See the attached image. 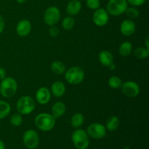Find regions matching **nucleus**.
I'll return each mask as SVG.
<instances>
[{"mask_svg":"<svg viewBox=\"0 0 149 149\" xmlns=\"http://www.w3.org/2000/svg\"><path fill=\"white\" fill-rule=\"evenodd\" d=\"M52 114L48 113H41L35 117V125L43 132H49L55 127L56 121Z\"/></svg>","mask_w":149,"mask_h":149,"instance_id":"1","label":"nucleus"},{"mask_svg":"<svg viewBox=\"0 0 149 149\" xmlns=\"http://www.w3.org/2000/svg\"><path fill=\"white\" fill-rule=\"evenodd\" d=\"M17 83L13 77H5L0 83V94L5 98H10L16 94Z\"/></svg>","mask_w":149,"mask_h":149,"instance_id":"2","label":"nucleus"},{"mask_svg":"<svg viewBox=\"0 0 149 149\" xmlns=\"http://www.w3.org/2000/svg\"><path fill=\"white\" fill-rule=\"evenodd\" d=\"M65 79L72 85H77L82 82L85 77L84 71L79 66H73L65 71Z\"/></svg>","mask_w":149,"mask_h":149,"instance_id":"3","label":"nucleus"},{"mask_svg":"<svg viewBox=\"0 0 149 149\" xmlns=\"http://www.w3.org/2000/svg\"><path fill=\"white\" fill-rule=\"evenodd\" d=\"M36 104L35 101L31 96L23 95L17 100L16 109L17 112L21 115H29L34 111Z\"/></svg>","mask_w":149,"mask_h":149,"instance_id":"4","label":"nucleus"},{"mask_svg":"<svg viewBox=\"0 0 149 149\" xmlns=\"http://www.w3.org/2000/svg\"><path fill=\"white\" fill-rule=\"evenodd\" d=\"M71 141L77 149H87L90 145V139L87 132L82 129H78L71 135Z\"/></svg>","mask_w":149,"mask_h":149,"instance_id":"5","label":"nucleus"},{"mask_svg":"<svg viewBox=\"0 0 149 149\" xmlns=\"http://www.w3.org/2000/svg\"><path fill=\"white\" fill-rule=\"evenodd\" d=\"M127 7V0H109L106 5V11L111 15L119 16L125 13Z\"/></svg>","mask_w":149,"mask_h":149,"instance_id":"6","label":"nucleus"},{"mask_svg":"<svg viewBox=\"0 0 149 149\" xmlns=\"http://www.w3.org/2000/svg\"><path fill=\"white\" fill-rule=\"evenodd\" d=\"M61 19V11L56 6L49 7L44 14V21L47 26H55Z\"/></svg>","mask_w":149,"mask_h":149,"instance_id":"7","label":"nucleus"},{"mask_svg":"<svg viewBox=\"0 0 149 149\" xmlns=\"http://www.w3.org/2000/svg\"><path fill=\"white\" fill-rule=\"evenodd\" d=\"M23 143L29 149H35L39 144V137L37 132L33 130H29L24 132L23 136Z\"/></svg>","mask_w":149,"mask_h":149,"instance_id":"8","label":"nucleus"},{"mask_svg":"<svg viewBox=\"0 0 149 149\" xmlns=\"http://www.w3.org/2000/svg\"><path fill=\"white\" fill-rule=\"evenodd\" d=\"M87 133L93 139H102L106 135V128L100 123H93L87 127Z\"/></svg>","mask_w":149,"mask_h":149,"instance_id":"9","label":"nucleus"},{"mask_svg":"<svg viewBox=\"0 0 149 149\" xmlns=\"http://www.w3.org/2000/svg\"><path fill=\"white\" fill-rule=\"evenodd\" d=\"M122 93L128 97H135L139 95L141 88L138 83L132 81H127L122 83L121 86Z\"/></svg>","mask_w":149,"mask_h":149,"instance_id":"10","label":"nucleus"},{"mask_svg":"<svg viewBox=\"0 0 149 149\" xmlns=\"http://www.w3.org/2000/svg\"><path fill=\"white\" fill-rule=\"evenodd\" d=\"M109 14L106 10L103 8H98L95 10L93 15V21L97 26L102 27L109 23Z\"/></svg>","mask_w":149,"mask_h":149,"instance_id":"11","label":"nucleus"},{"mask_svg":"<svg viewBox=\"0 0 149 149\" xmlns=\"http://www.w3.org/2000/svg\"><path fill=\"white\" fill-rule=\"evenodd\" d=\"M15 29L18 36L24 37V36H27L31 33L32 30V25L29 20L23 19L18 21V23L16 25Z\"/></svg>","mask_w":149,"mask_h":149,"instance_id":"12","label":"nucleus"},{"mask_svg":"<svg viewBox=\"0 0 149 149\" xmlns=\"http://www.w3.org/2000/svg\"><path fill=\"white\" fill-rule=\"evenodd\" d=\"M136 30V25L133 20L125 19L120 24V31L124 36H130Z\"/></svg>","mask_w":149,"mask_h":149,"instance_id":"13","label":"nucleus"},{"mask_svg":"<svg viewBox=\"0 0 149 149\" xmlns=\"http://www.w3.org/2000/svg\"><path fill=\"white\" fill-rule=\"evenodd\" d=\"M51 92L48 88L42 87L36 93V100L39 104L46 105L50 101Z\"/></svg>","mask_w":149,"mask_h":149,"instance_id":"14","label":"nucleus"},{"mask_svg":"<svg viewBox=\"0 0 149 149\" xmlns=\"http://www.w3.org/2000/svg\"><path fill=\"white\" fill-rule=\"evenodd\" d=\"M81 10V3L79 0H71L66 7V13L70 16H75L80 13Z\"/></svg>","mask_w":149,"mask_h":149,"instance_id":"15","label":"nucleus"},{"mask_svg":"<svg viewBox=\"0 0 149 149\" xmlns=\"http://www.w3.org/2000/svg\"><path fill=\"white\" fill-rule=\"evenodd\" d=\"M65 111H66L65 105L63 102L57 101L52 105V109H51V112H52L51 114L55 119H58V118H60L63 116L64 113H65Z\"/></svg>","mask_w":149,"mask_h":149,"instance_id":"16","label":"nucleus"},{"mask_svg":"<svg viewBox=\"0 0 149 149\" xmlns=\"http://www.w3.org/2000/svg\"><path fill=\"white\" fill-rule=\"evenodd\" d=\"M65 86L62 81H56L52 83L51 86V93L55 97H61L64 95L65 93Z\"/></svg>","mask_w":149,"mask_h":149,"instance_id":"17","label":"nucleus"},{"mask_svg":"<svg viewBox=\"0 0 149 149\" xmlns=\"http://www.w3.org/2000/svg\"><path fill=\"white\" fill-rule=\"evenodd\" d=\"M99 61L103 65L106 67H109V65L113 63V56L111 52L109 50L100 51L98 55Z\"/></svg>","mask_w":149,"mask_h":149,"instance_id":"18","label":"nucleus"},{"mask_svg":"<svg viewBox=\"0 0 149 149\" xmlns=\"http://www.w3.org/2000/svg\"><path fill=\"white\" fill-rule=\"evenodd\" d=\"M120 125V120L116 116H111L108 119L106 123V128L110 132L116 130Z\"/></svg>","mask_w":149,"mask_h":149,"instance_id":"19","label":"nucleus"},{"mask_svg":"<svg viewBox=\"0 0 149 149\" xmlns=\"http://www.w3.org/2000/svg\"><path fill=\"white\" fill-rule=\"evenodd\" d=\"M132 50V45L131 42L126 41L122 42L119 47V53L122 57H127L131 54Z\"/></svg>","mask_w":149,"mask_h":149,"instance_id":"20","label":"nucleus"},{"mask_svg":"<svg viewBox=\"0 0 149 149\" xmlns=\"http://www.w3.org/2000/svg\"><path fill=\"white\" fill-rule=\"evenodd\" d=\"M51 70L52 72L58 75L63 74L65 72V65L62 61H55L51 64Z\"/></svg>","mask_w":149,"mask_h":149,"instance_id":"21","label":"nucleus"},{"mask_svg":"<svg viewBox=\"0 0 149 149\" xmlns=\"http://www.w3.org/2000/svg\"><path fill=\"white\" fill-rule=\"evenodd\" d=\"M84 116L81 113H76L71 116V125L74 128H79L83 125Z\"/></svg>","mask_w":149,"mask_h":149,"instance_id":"22","label":"nucleus"},{"mask_svg":"<svg viewBox=\"0 0 149 149\" xmlns=\"http://www.w3.org/2000/svg\"><path fill=\"white\" fill-rule=\"evenodd\" d=\"M11 112V106L4 100H0V119L7 117Z\"/></svg>","mask_w":149,"mask_h":149,"instance_id":"23","label":"nucleus"},{"mask_svg":"<svg viewBox=\"0 0 149 149\" xmlns=\"http://www.w3.org/2000/svg\"><path fill=\"white\" fill-rule=\"evenodd\" d=\"M134 55L135 58L140 60L146 59L148 57L149 55V49L144 47H139L136 48L134 51Z\"/></svg>","mask_w":149,"mask_h":149,"instance_id":"24","label":"nucleus"},{"mask_svg":"<svg viewBox=\"0 0 149 149\" xmlns=\"http://www.w3.org/2000/svg\"><path fill=\"white\" fill-rule=\"evenodd\" d=\"M125 14H126L127 17H128V19H130V20H135L137 19L139 17V10L137 7H127V8L125 10Z\"/></svg>","mask_w":149,"mask_h":149,"instance_id":"25","label":"nucleus"},{"mask_svg":"<svg viewBox=\"0 0 149 149\" xmlns=\"http://www.w3.org/2000/svg\"><path fill=\"white\" fill-rule=\"evenodd\" d=\"M75 24V20L72 16H67L64 17L62 21V26L65 30H71Z\"/></svg>","mask_w":149,"mask_h":149,"instance_id":"26","label":"nucleus"},{"mask_svg":"<svg viewBox=\"0 0 149 149\" xmlns=\"http://www.w3.org/2000/svg\"><path fill=\"white\" fill-rule=\"evenodd\" d=\"M122 84V79L117 76H112L109 79V85L112 89L120 88Z\"/></svg>","mask_w":149,"mask_h":149,"instance_id":"27","label":"nucleus"},{"mask_svg":"<svg viewBox=\"0 0 149 149\" xmlns=\"http://www.w3.org/2000/svg\"><path fill=\"white\" fill-rule=\"evenodd\" d=\"M10 124L14 127H19L20 125H22L23 123V117L22 115L19 113H13L11 116H10Z\"/></svg>","mask_w":149,"mask_h":149,"instance_id":"28","label":"nucleus"},{"mask_svg":"<svg viewBox=\"0 0 149 149\" xmlns=\"http://www.w3.org/2000/svg\"><path fill=\"white\" fill-rule=\"evenodd\" d=\"M86 4L87 7L91 10H97L100 7V0H86Z\"/></svg>","mask_w":149,"mask_h":149,"instance_id":"29","label":"nucleus"},{"mask_svg":"<svg viewBox=\"0 0 149 149\" xmlns=\"http://www.w3.org/2000/svg\"><path fill=\"white\" fill-rule=\"evenodd\" d=\"M147 0H127V3L129 4H130L132 7H140V6H142L146 2Z\"/></svg>","mask_w":149,"mask_h":149,"instance_id":"30","label":"nucleus"},{"mask_svg":"<svg viewBox=\"0 0 149 149\" xmlns=\"http://www.w3.org/2000/svg\"><path fill=\"white\" fill-rule=\"evenodd\" d=\"M49 36H52V37H56L59 35L60 33V30L57 26H49Z\"/></svg>","mask_w":149,"mask_h":149,"instance_id":"31","label":"nucleus"},{"mask_svg":"<svg viewBox=\"0 0 149 149\" xmlns=\"http://www.w3.org/2000/svg\"><path fill=\"white\" fill-rule=\"evenodd\" d=\"M6 75H7L6 70L3 67L0 66V80H2L3 79L5 78Z\"/></svg>","mask_w":149,"mask_h":149,"instance_id":"32","label":"nucleus"},{"mask_svg":"<svg viewBox=\"0 0 149 149\" xmlns=\"http://www.w3.org/2000/svg\"><path fill=\"white\" fill-rule=\"evenodd\" d=\"M4 29V20L2 16L0 15V33L3 32Z\"/></svg>","mask_w":149,"mask_h":149,"instance_id":"33","label":"nucleus"},{"mask_svg":"<svg viewBox=\"0 0 149 149\" xmlns=\"http://www.w3.org/2000/svg\"><path fill=\"white\" fill-rule=\"evenodd\" d=\"M148 40H149V36H148V35H147L146 37V39H145V45H146V47L148 48V49H149Z\"/></svg>","mask_w":149,"mask_h":149,"instance_id":"34","label":"nucleus"},{"mask_svg":"<svg viewBox=\"0 0 149 149\" xmlns=\"http://www.w3.org/2000/svg\"><path fill=\"white\" fill-rule=\"evenodd\" d=\"M109 68L110 70H114L115 68H116V65H115L114 63H111L110 65H109Z\"/></svg>","mask_w":149,"mask_h":149,"instance_id":"35","label":"nucleus"},{"mask_svg":"<svg viewBox=\"0 0 149 149\" xmlns=\"http://www.w3.org/2000/svg\"><path fill=\"white\" fill-rule=\"evenodd\" d=\"M0 149H5V145H4V142L0 140Z\"/></svg>","mask_w":149,"mask_h":149,"instance_id":"36","label":"nucleus"},{"mask_svg":"<svg viewBox=\"0 0 149 149\" xmlns=\"http://www.w3.org/2000/svg\"><path fill=\"white\" fill-rule=\"evenodd\" d=\"M26 1H27V0H16V1H17L18 4H23V3L26 2Z\"/></svg>","mask_w":149,"mask_h":149,"instance_id":"37","label":"nucleus"},{"mask_svg":"<svg viewBox=\"0 0 149 149\" xmlns=\"http://www.w3.org/2000/svg\"><path fill=\"white\" fill-rule=\"evenodd\" d=\"M79 1H81V0H79Z\"/></svg>","mask_w":149,"mask_h":149,"instance_id":"38","label":"nucleus"}]
</instances>
